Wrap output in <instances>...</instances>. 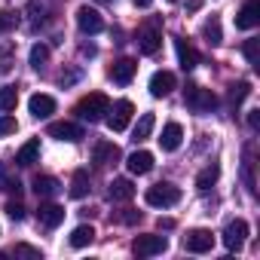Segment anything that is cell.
Returning <instances> with one entry per match:
<instances>
[{"instance_id":"cell-1","label":"cell","mask_w":260,"mask_h":260,"mask_svg":"<svg viewBox=\"0 0 260 260\" xmlns=\"http://www.w3.org/2000/svg\"><path fill=\"white\" fill-rule=\"evenodd\" d=\"M107 107H110V101H107L104 92H89V95H83L77 101V116L83 122H101L104 113H107Z\"/></svg>"},{"instance_id":"cell-2","label":"cell","mask_w":260,"mask_h":260,"mask_svg":"<svg viewBox=\"0 0 260 260\" xmlns=\"http://www.w3.org/2000/svg\"><path fill=\"white\" fill-rule=\"evenodd\" d=\"M159 46H162V22L153 16V19H147V22L138 28V49H141L144 55H156Z\"/></svg>"},{"instance_id":"cell-3","label":"cell","mask_w":260,"mask_h":260,"mask_svg":"<svg viewBox=\"0 0 260 260\" xmlns=\"http://www.w3.org/2000/svg\"><path fill=\"white\" fill-rule=\"evenodd\" d=\"M132 113H135V104L128 101V98H119V101H113V104L107 107V113H104V119H107V128H110V132H125V128H128V122H132Z\"/></svg>"},{"instance_id":"cell-4","label":"cell","mask_w":260,"mask_h":260,"mask_svg":"<svg viewBox=\"0 0 260 260\" xmlns=\"http://www.w3.org/2000/svg\"><path fill=\"white\" fill-rule=\"evenodd\" d=\"M184 101L193 113H211L217 107V95L211 89H202V86H193V83L184 89Z\"/></svg>"},{"instance_id":"cell-5","label":"cell","mask_w":260,"mask_h":260,"mask_svg":"<svg viewBox=\"0 0 260 260\" xmlns=\"http://www.w3.org/2000/svg\"><path fill=\"white\" fill-rule=\"evenodd\" d=\"M144 202L153 205V208H172L181 202V190L175 184H153L147 193H144Z\"/></svg>"},{"instance_id":"cell-6","label":"cell","mask_w":260,"mask_h":260,"mask_svg":"<svg viewBox=\"0 0 260 260\" xmlns=\"http://www.w3.org/2000/svg\"><path fill=\"white\" fill-rule=\"evenodd\" d=\"M166 248H169V239H166V236H153V233L138 236V239L132 242L135 257H153V254H162Z\"/></svg>"},{"instance_id":"cell-7","label":"cell","mask_w":260,"mask_h":260,"mask_svg":"<svg viewBox=\"0 0 260 260\" xmlns=\"http://www.w3.org/2000/svg\"><path fill=\"white\" fill-rule=\"evenodd\" d=\"M245 239H248V223H245V220H230L226 230H223V245H226V251H242Z\"/></svg>"},{"instance_id":"cell-8","label":"cell","mask_w":260,"mask_h":260,"mask_svg":"<svg viewBox=\"0 0 260 260\" xmlns=\"http://www.w3.org/2000/svg\"><path fill=\"white\" fill-rule=\"evenodd\" d=\"M184 248L193 251V254H205V251H211V248H214V236H211V230H190V233L184 236Z\"/></svg>"},{"instance_id":"cell-9","label":"cell","mask_w":260,"mask_h":260,"mask_svg":"<svg viewBox=\"0 0 260 260\" xmlns=\"http://www.w3.org/2000/svg\"><path fill=\"white\" fill-rule=\"evenodd\" d=\"M107 74H110L113 83L128 86V83L135 80V74H138V61H135V58H119V61H113V68H110Z\"/></svg>"},{"instance_id":"cell-10","label":"cell","mask_w":260,"mask_h":260,"mask_svg":"<svg viewBox=\"0 0 260 260\" xmlns=\"http://www.w3.org/2000/svg\"><path fill=\"white\" fill-rule=\"evenodd\" d=\"M49 138H58V141H80L83 138V125H77V122H68V119H61V122H49Z\"/></svg>"},{"instance_id":"cell-11","label":"cell","mask_w":260,"mask_h":260,"mask_svg":"<svg viewBox=\"0 0 260 260\" xmlns=\"http://www.w3.org/2000/svg\"><path fill=\"white\" fill-rule=\"evenodd\" d=\"M77 28H80L83 34H98V31L104 28V19H101L98 10H92V7H80V10H77Z\"/></svg>"},{"instance_id":"cell-12","label":"cell","mask_w":260,"mask_h":260,"mask_svg":"<svg viewBox=\"0 0 260 260\" xmlns=\"http://www.w3.org/2000/svg\"><path fill=\"white\" fill-rule=\"evenodd\" d=\"M175 86H178V80H175L172 71H156V74L150 77V95H153V98H166V95H172Z\"/></svg>"},{"instance_id":"cell-13","label":"cell","mask_w":260,"mask_h":260,"mask_svg":"<svg viewBox=\"0 0 260 260\" xmlns=\"http://www.w3.org/2000/svg\"><path fill=\"white\" fill-rule=\"evenodd\" d=\"M119 147L113 144V141H98L95 144V153H92V162L98 166V169H107V166H113V162H119Z\"/></svg>"},{"instance_id":"cell-14","label":"cell","mask_w":260,"mask_h":260,"mask_svg":"<svg viewBox=\"0 0 260 260\" xmlns=\"http://www.w3.org/2000/svg\"><path fill=\"white\" fill-rule=\"evenodd\" d=\"M257 25H260V4H257V0H248V4L236 13V28L251 31V28H257Z\"/></svg>"},{"instance_id":"cell-15","label":"cell","mask_w":260,"mask_h":260,"mask_svg":"<svg viewBox=\"0 0 260 260\" xmlns=\"http://www.w3.org/2000/svg\"><path fill=\"white\" fill-rule=\"evenodd\" d=\"M28 110H31V116H37V119H49V116L55 113V98H52V95L37 92V95H31Z\"/></svg>"},{"instance_id":"cell-16","label":"cell","mask_w":260,"mask_h":260,"mask_svg":"<svg viewBox=\"0 0 260 260\" xmlns=\"http://www.w3.org/2000/svg\"><path fill=\"white\" fill-rule=\"evenodd\" d=\"M64 208L61 205H55V202H40V211H37V217H40V223L43 226H49V230H55L61 220H64Z\"/></svg>"},{"instance_id":"cell-17","label":"cell","mask_w":260,"mask_h":260,"mask_svg":"<svg viewBox=\"0 0 260 260\" xmlns=\"http://www.w3.org/2000/svg\"><path fill=\"white\" fill-rule=\"evenodd\" d=\"M181 141H184V128H181V122H166L162 138H159V147L172 153V150H178V147H181Z\"/></svg>"},{"instance_id":"cell-18","label":"cell","mask_w":260,"mask_h":260,"mask_svg":"<svg viewBox=\"0 0 260 260\" xmlns=\"http://www.w3.org/2000/svg\"><path fill=\"white\" fill-rule=\"evenodd\" d=\"M107 196H110V202H128V199L135 196V184L128 181V178H113Z\"/></svg>"},{"instance_id":"cell-19","label":"cell","mask_w":260,"mask_h":260,"mask_svg":"<svg viewBox=\"0 0 260 260\" xmlns=\"http://www.w3.org/2000/svg\"><path fill=\"white\" fill-rule=\"evenodd\" d=\"M125 166H128V172H132V175H147L153 169V153L150 150H135L132 156L125 159Z\"/></svg>"},{"instance_id":"cell-20","label":"cell","mask_w":260,"mask_h":260,"mask_svg":"<svg viewBox=\"0 0 260 260\" xmlns=\"http://www.w3.org/2000/svg\"><path fill=\"white\" fill-rule=\"evenodd\" d=\"M175 49H178V61H181V68H184V71H193V68L199 64V52H196L184 37H178V40H175Z\"/></svg>"},{"instance_id":"cell-21","label":"cell","mask_w":260,"mask_h":260,"mask_svg":"<svg viewBox=\"0 0 260 260\" xmlns=\"http://www.w3.org/2000/svg\"><path fill=\"white\" fill-rule=\"evenodd\" d=\"M58 190H61V184L52 175H37L34 178V193L40 199H52V196H58Z\"/></svg>"},{"instance_id":"cell-22","label":"cell","mask_w":260,"mask_h":260,"mask_svg":"<svg viewBox=\"0 0 260 260\" xmlns=\"http://www.w3.org/2000/svg\"><path fill=\"white\" fill-rule=\"evenodd\" d=\"M40 159V141L34 138V141H28V144H22V150L16 153V162L22 166V169H28V166H34Z\"/></svg>"},{"instance_id":"cell-23","label":"cell","mask_w":260,"mask_h":260,"mask_svg":"<svg viewBox=\"0 0 260 260\" xmlns=\"http://www.w3.org/2000/svg\"><path fill=\"white\" fill-rule=\"evenodd\" d=\"M74 199H83L86 193H89V172L86 169H77L74 172V178H71V190H68Z\"/></svg>"},{"instance_id":"cell-24","label":"cell","mask_w":260,"mask_h":260,"mask_svg":"<svg viewBox=\"0 0 260 260\" xmlns=\"http://www.w3.org/2000/svg\"><path fill=\"white\" fill-rule=\"evenodd\" d=\"M153 125H156V116H153V113H141V119H138V125H135L132 138H135V141H147L150 132H153Z\"/></svg>"},{"instance_id":"cell-25","label":"cell","mask_w":260,"mask_h":260,"mask_svg":"<svg viewBox=\"0 0 260 260\" xmlns=\"http://www.w3.org/2000/svg\"><path fill=\"white\" fill-rule=\"evenodd\" d=\"M92 239H95V230H92L89 223H80V226L71 233V245H74V248H86V245H92Z\"/></svg>"},{"instance_id":"cell-26","label":"cell","mask_w":260,"mask_h":260,"mask_svg":"<svg viewBox=\"0 0 260 260\" xmlns=\"http://www.w3.org/2000/svg\"><path fill=\"white\" fill-rule=\"evenodd\" d=\"M16 104H19V92H16V86H4V89H0V113L16 110Z\"/></svg>"},{"instance_id":"cell-27","label":"cell","mask_w":260,"mask_h":260,"mask_svg":"<svg viewBox=\"0 0 260 260\" xmlns=\"http://www.w3.org/2000/svg\"><path fill=\"white\" fill-rule=\"evenodd\" d=\"M248 95H251V83H248V80H239V83L230 86V104H233V107H239Z\"/></svg>"},{"instance_id":"cell-28","label":"cell","mask_w":260,"mask_h":260,"mask_svg":"<svg viewBox=\"0 0 260 260\" xmlns=\"http://www.w3.org/2000/svg\"><path fill=\"white\" fill-rule=\"evenodd\" d=\"M202 34H205V40H208L211 46H220V43H223V34H220V22H217V19H208L205 28H202Z\"/></svg>"},{"instance_id":"cell-29","label":"cell","mask_w":260,"mask_h":260,"mask_svg":"<svg viewBox=\"0 0 260 260\" xmlns=\"http://www.w3.org/2000/svg\"><path fill=\"white\" fill-rule=\"evenodd\" d=\"M46 61H49V46H46V43H34V46H31V68L40 71Z\"/></svg>"},{"instance_id":"cell-30","label":"cell","mask_w":260,"mask_h":260,"mask_svg":"<svg viewBox=\"0 0 260 260\" xmlns=\"http://www.w3.org/2000/svg\"><path fill=\"white\" fill-rule=\"evenodd\" d=\"M217 175H220V169H217V166L202 169V172H199V178H196V190H208V187L217 181Z\"/></svg>"},{"instance_id":"cell-31","label":"cell","mask_w":260,"mask_h":260,"mask_svg":"<svg viewBox=\"0 0 260 260\" xmlns=\"http://www.w3.org/2000/svg\"><path fill=\"white\" fill-rule=\"evenodd\" d=\"M242 52H245V58H248V64H251V68H260V58H257V52H260V40H257V37L245 40Z\"/></svg>"},{"instance_id":"cell-32","label":"cell","mask_w":260,"mask_h":260,"mask_svg":"<svg viewBox=\"0 0 260 260\" xmlns=\"http://www.w3.org/2000/svg\"><path fill=\"white\" fill-rule=\"evenodd\" d=\"M251 150H245V162H242V178H245V184H248V190L251 193H257V181H254V175H251Z\"/></svg>"},{"instance_id":"cell-33","label":"cell","mask_w":260,"mask_h":260,"mask_svg":"<svg viewBox=\"0 0 260 260\" xmlns=\"http://www.w3.org/2000/svg\"><path fill=\"white\" fill-rule=\"evenodd\" d=\"M16 25H19V13H13V10H4V13H0V34L13 31Z\"/></svg>"},{"instance_id":"cell-34","label":"cell","mask_w":260,"mask_h":260,"mask_svg":"<svg viewBox=\"0 0 260 260\" xmlns=\"http://www.w3.org/2000/svg\"><path fill=\"white\" fill-rule=\"evenodd\" d=\"M16 257H34V260H40L43 254H40V248H31V245H16Z\"/></svg>"},{"instance_id":"cell-35","label":"cell","mask_w":260,"mask_h":260,"mask_svg":"<svg viewBox=\"0 0 260 260\" xmlns=\"http://www.w3.org/2000/svg\"><path fill=\"white\" fill-rule=\"evenodd\" d=\"M16 128H19V122H16L13 116H7V113L0 116V135H13Z\"/></svg>"},{"instance_id":"cell-36","label":"cell","mask_w":260,"mask_h":260,"mask_svg":"<svg viewBox=\"0 0 260 260\" xmlns=\"http://www.w3.org/2000/svg\"><path fill=\"white\" fill-rule=\"evenodd\" d=\"M116 220H119V223H138V220H141V211H135V208H122V214H116Z\"/></svg>"},{"instance_id":"cell-37","label":"cell","mask_w":260,"mask_h":260,"mask_svg":"<svg viewBox=\"0 0 260 260\" xmlns=\"http://www.w3.org/2000/svg\"><path fill=\"white\" fill-rule=\"evenodd\" d=\"M7 214H10L13 220H25V208H22L19 202H10V205H7Z\"/></svg>"},{"instance_id":"cell-38","label":"cell","mask_w":260,"mask_h":260,"mask_svg":"<svg viewBox=\"0 0 260 260\" xmlns=\"http://www.w3.org/2000/svg\"><path fill=\"white\" fill-rule=\"evenodd\" d=\"M248 125L254 128V132L260 128V110H248Z\"/></svg>"},{"instance_id":"cell-39","label":"cell","mask_w":260,"mask_h":260,"mask_svg":"<svg viewBox=\"0 0 260 260\" xmlns=\"http://www.w3.org/2000/svg\"><path fill=\"white\" fill-rule=\"evenodd\" d=\"M202 7V0H187V13H196Z\"/></svg>"},{"instance_id":"cell-40","label":"cell","mask_w":260,"mask_h":260,"mask_svg":"<svg viewBox=\"0 0 260 260\" xmlns=\"http://www.w3.org/2000/svg\"><path fill=\"white\" fill-rule=\"evenodd\" d=\"M132 4H135V7H141V10H147V7L153 4V0H132Z\"/></svg>"},{"instance_id":"cell-41","label":"cell","mask_w":260,"mask_h":260,"mask_svg":"<svg viewBox=\"0 0 260 260\" xmlns=\"http://www.w3.org/2000/svg\"><path fill=\"white\" fill-rule=\"evenodd\" d=\"M159 226H162V230H172V226H175V220H172V217H166V220H159Z\"/></svg>"},{"instance_id":"cell-42","label":"cell","mask_w":260,"mask_h":260,"mask_svg":"<svg viewBox=\"0 0 260 260\" xmlns=\"http://www.w3.org/2000/svg\"><path fill=\"white\" fill-rule=\"evenodd\" d=\"M0 260H7V254H4V251H0Z\"/></svg>"},{"instance_id":"cell-43","label":"cell","mask_w":260,"mask_h":260,"mask_svg":"<svg viewBox=\"0 0 260 260\" xmlns=\"http://www.w3.org/2000/svg\"><path fill=\"white\" fill-rule=\"evenodd\" d=\"M101 4H110V0H101Z\"/></svg>"}]
</instances>
